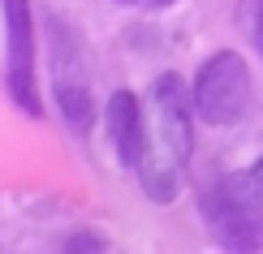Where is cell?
<instances>
[{"label": "cell", "mask_w": 263, "mask_h": 254, "mask_svg": "<svg viewBox=\"0 0 263 254\" xmlns=\"http://www.w3.org/2000/svg\"><path fill=\"white\" fill-rule=\"evenodd\" d=\"M190 95L177 73H164L151 86V129L142 142V160H138V181L147 198L156 203H173L181 185V168L194 151V134H190Z\"/></svg>", "instance_id": "cell-1"}, {"label": "cell", "mask_w": 263, "mask_h": 254, "mask_svg": "<svg viewBox=\"0 0 263 254\" xmlns=\"http://www.w3.org/2000/svg\"><path fill=\"white\" fill-rule=\"evenodd\" d=\"M199 211L224 254H263V194L246 177H216L203 185Z\"/></svg>", "instance_id": "cell-2"}, {"label": "cell", "mask_w": 263, "mask_h": 254, "mask_svg": "<svg viewBox=\"0 0 263 254\" xmlns=\"http://www.w3.org/2000/svg\"><path fill=\"white\" fill-rule=\"evenodd\" d=\"M52 35V95L61 104V116L73 138H86L95 125V104H91V78H86V48L78 30L65 17H48Z\"/></svg>", "instance_id": "cell-3"}, {"label": "cell", "mask_w": 263, "mask_h": 254, "mask_svg": "<svg viewBox=\"0 0 263 254\" xmlns=\"http://www.w3.org/2000/svg\"><path fill=\"white\" fill-rule=\"evenodd\" d=\"M190 104L207 125H237L250 112V104H255V78H250L246 61L237 52L207 56L199 78H194Z\"/></svg>", "instance_id": "cell-4"}, {"label": "cell", "mask_w": 263, "mask_h": 254, "mask_svg": "<svg viewBox=\"0 0 263 254\" xmlns=\"http://www.w3.org/2000/svg\"><path fill=\"white\" fill-rule=\"evenodd\" d=\"M5 9V82L22 112L39 116V69H35V22H30V0H0Z\"/></svg>", "instance_id": "cell-5"}, {"label": "cell", "mask_w": 263, "mask_h": 254, "mask_svg": "<svg viewBox=\"0 0 263 254\" xmlns=\"http://www.w3.org/2000/svg\"><path fill=\"white\" fill-rule=\"evenodd\" d=\"M108 134H112V151L125 168H138L142 160V142H147V116H142L138 95L117 91L108 104Z\"/></svg>", "instance_id": "cell-6"}, {"label": "cell", "mask_w": 263, "mask_h": 254, "mask_svg": "<svg viewBox=\"0 0 263 254\" xmlns=\"http://www.w3.org/2000/svg\"><path fill=\"white\" fill-rule=\"evenodd\" d=\"M237 26L246 30V39L255 43V52L263 56V0H242L237 5Z\"/></svg>", "instance_id": "cell-7"}, {"label": "cell", "mask_w": 263, "mask_h": 254, "mask_svg": "<svg viewBox=\"0 0 263 254\" xmlns=\"http://www.w3.org/2000/svg\"><path fill=\"white\" fill-rule=\"evenodd\" d=\"M86 237H69V250L65 254H104V241L100 237H91V246H82Z\"/></svg>", "instance_id": "cell-8"}, {"label": "cell", "mask_w": 263, "mask_h": 254, "mask_svg": "<svg viewBox=\"0 0 263 254\" xmlns=\"http://www.w3.org/2000/svg\"><path fill=\"white\" fill-rule=\"evenodd\" d=\"M117 5H138V9H168L173 0H117Z\"/></svg>", "instance_id": "cell-9"}, {"label": "cell", "mask_w": 263, "mask_h": 254, "mask_svg": "<svg viewBox=\"0 0 263 254\" xmlns=\"http://www.w3.org/2000/svg\"><path fill=\"white\" fill-rule=\"evenodd\" d=\"M250 181H255V185H259V194H263V155L255 160V168H250Z\"/></svg>", "instance_id": "cell-10"}]
</instances>
